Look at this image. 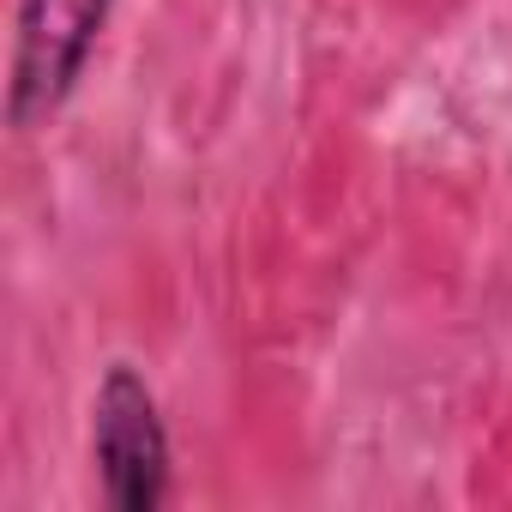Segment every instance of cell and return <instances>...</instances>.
Masks as SVG:
<instances>
[{
    "label": "cell",
    "instance_id": "obj_1",
    "mask_svg": "<svg viewBox=\"0 0 512 512\" xmlns=\"http://www.w3.org/2000/svg\"><path fill=\"white\" fill-rule=\"evenodd\" d=\"M91 452L103 476V500L115 512H157L169 500V428L139 368L109 362L91 404Z\"/></svg>",
    "mask_w": 512,
    "mask_h": 512
},
{
    "label": "cell",
    "instance_id": "obj_2",
    "mask_svg": "<svg viewBox=\"0 0 512 512\" xmlns=\"http://www.w3.org/2000/svg\"><path fill=\"white\" fill-rule=\"evenodd\" d=\"M115 0H19V43H13V91L7 121L19 133L43 127L85 79L91 49L109 25Z\"/></svg>",
    "mask_w": 512,
    "mask_h": 512
}]
</instances>
